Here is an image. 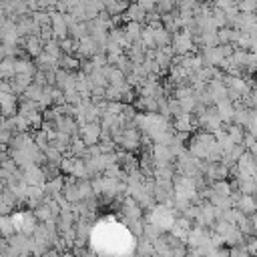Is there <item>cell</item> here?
I'll use <instances>...</instances> for the list:
<instances>
[{
    "label": "cell",
    "mask_w": 257,
    "mask_h": 257,
    "mask_svg": "<svg viewBox=\"0 0 257 257\" xmlns=\"http://www.w3.org/2000/svg\"><path fill=\"white\" fill-rule=\"evenodd\" d=\"M197 2H205V0H197Z\"/></svg>",
    "instance_id": "cell-41"
},
{
    "label": "cell",
    "mask_w": 257,
    "mask_h": 257,
    "mask_svg": "<svg viewBox=\"0 0 257 257\" xmlns=\"http://www.w3.org/2000/svg\"><path fill=\"white\" fill-rule=\"evenodd\" d=\"M14 233H16V225H14L12 217L10 215H0V235L10 237Z\"/></svg>",
    "instance_id": "cell-22"
},
{
    "label": "cell",
    "mask_w": 257,
    "mask_h": 257,
    "mask_svg": "<svg viewBox=\"0 0 257 257\" xmlns=\"http://www.w3.org/2000/svg\"><path fill=\"white\" fill-rule=\"evenodd\" d=\"M32 82H34V74H26V72H18V74H14V76L10 78L12 90H14L18 96H20Z\"/></svg>",
    "instance_id": "cell-9"
},
{
    "label": "cell",
    "mask_w": 257,
    "mask_h": 257,
    "mask_svg": "<svg viewBox=\"0 0 257 257\" xmlns=\"http://www.w3.org/2000/svg\"><path fill=\"white\" fill-rule=\"evenodd\" d=\"M171 44L177 54H189V52H195V48H197V44L193 40V30H185V28H181L173 34Z\"/></svg>",
    "instance_id": "cell-1"
},
{
    "label": "cell",
    "mask_w": 257,
    "mask_h": 257,
    "mask_svg": "<svg viewBox=\"0 0 257 257\" xmlns=\"http://www.w3.org/2000/svg\"><path fill=\"white\" fill-rule=\"evenodd\" d=\"M42 90H44V86H40V84H36V82H32L20 96H24V98H30V100H36L38 102V98H40V94H42Z\"/></svg>",
    "instance_id": "cell-27"
},
{
    "label": "cell",
    "mask_w": 257,
    "mask_h": 257,
    "mask_svg": "<svg viewBox=\"0 0 257 257\" xmlns=\"http://www.w3.org/2000/svg\"><path fill=\"white\" fill-rule=\"evenodd\" d=\"M80 64H82V60L78 56H74V54H64L62 52L60 58H58V66L64 68V70H70V72L80 70Z\"/></svg>",
    "instance_id": "cell-16"
},
{
    "label": "cell",
    "mask_w": 257,
    "mask_h": 257,
    "mask_svg": "<svg viewBox=\"0 0 257 257\" xmlns=\"http://www.w3.org/2000/svg\"><path fill=\"white\" fill-rule=\"evenodd\" d=\"M231 32H233V26H221V28H217L219 44H227V42H231Z\"/></svg>",
    "instance_id": "cell-32"
},
{
    "label": "cell",
    "mask_w": 257,
    "mask_h": 257,
    "mask_svg": "<svg viewBox=\"0 0 257 257\" xmlns=\"http://www.w3.org/2000/svg\"><path fill=\"white\" fill-rule=\"evenodd\" d=\"M38 223H40V221L36 219L34 211H26V213L22 215V225H20V231H22V233H26V235H32V233L36 231Z\"/></svg>",
    "instance_id": "cell-17"
},
{
    "label": "cell",
    "mask_w": 257,
    "mask_h": 257,
    "mask_svg": "<svg viewBox=\"0 0 257 257\" xmlns=\"http://www.w3.org/2000/svg\"><path fill=\"white\" fill-rule=\"evenodd\" d=\"M235 207H239L245 215H253V213H255V195H245V193H243Z\"/></svg>",
    "instance_id": "cell-19"
},
{
    "label": "cell",
    "mask_w": 257,
    "mask_h": 257,
    "mask_svg": "<svg viewBox=\"0 0 257 257\" xmlns=\"http://www.w3.org/2000/svg\"><path fill=\"white\" fill-rule=\"evenodd\" d=\"M211 189H213L215 193H219V195H231V191H233V187H231V183H229L227 179H217V181H213V183H211Z\"/></svg>",
    "instance_id": "cell-25"
},
{
    "label": "cell",
    "mask_w": 257,
    "mask_h": 257,
    "mask_svg": "<svg viewBox=\"0 0 257 257\" xmlns=\"http://www.w3.org/2000/svg\"><path fill=\"white\" fill-rule=\"evenodd\" d=\"M50 14H52L50 26H52V30H54V38H58V40L66 38V36H68V24H66V20H64V14L58 12V10H50Z\"/></svg>",
    "instance_id": "cell-7"
},
{
    "label": "cell",
    "mask_w": 257,
    "mask_h": 257,
    "mask_svg": "<svg viewBox=\"0 0 257 257\" xmlns=\"http://www.w3.org/2000/svg\"><path fill=\"white\" fill-rule=\"evenodd\" d=\"M153 38H155V46H157V48H161V46L171 44L173 34H171L165 26H159V28H153Z\"/></svg>",
    "instance_id": "cell-18"
},
{
    "label": "cell",
    "mask_w": 257,
    "mask_h": 257,
    "mask_svg": "<svg viewBox=\"0 0 257 257\" xmlns=\"http://www.w3.org/2000/svg\"><path fill=\"white\" fill-rule=\"evenodd\" d=\"M100 133H102L100 122H84V124L78 126V137L86 145H96L100 141Z\"/></svg>",
    "instance_id": "cell-3"
},
{
    "label": "cell",
    "mask_w": 257,
    "mask_h": 257,
    "mask_svg": "<svg viewBox=\"0 0 257 257\" xmlns=\"http://www.w3.org/2000/svg\"><path fill=\"white\" fill-rule=\"evenodd\" d=\"M98 147H100V151H102V153H112V151H116V143H114V139L98 141Z\"/></svg>",
    "instance_id": "cell-34"
},
{
    "label": "cell",
    "mask_w": 257,
    "mask_h": 257,
    "mask_svg": "<svg viewBox=\"0 0 257 257\" xmlns=\"http://www.w3.org/2000/svg\"><path fill=\"white\" fill-rule=\"evenodd\" d=\"M14 70H16V74H18V72L34 74V72L38 70V66H36V62H32V60H30V56H28V54H24V56H16Z\"/></svg>",
    "instance_id": "cell-15"
},
{
    "label": "cell",
    "mask_w": 257,
    "mask_h": 257,
    "mask_svg": "<svg viewBox=\"0 0 257 257\" xmlns=\"http://www.w3.org/2000/svg\"><path fill=\"white\" fill-rule=\"evenodd\" d=\"M231 4H235V0H215V6H219V8H229Z\"/></svg>",
    "instance_id": "cell-38"
},
{
    "label": "cell",
    "mask_w": 257,
    "mask_h": 257,
    "mask_svg": "<svg viewBox=\"0 0 257 257\" xmlns=\"http://www.w3.org/2000/svg\"><path fill=\"white\" fill-rule=\"evenodd\" d=\"M141 143H143V137H141V133L137 131V124H126L122 131H120V139L116 141V145H120V149H124V151H137L139 147H141Z\"/></svg>",
    "instance_id": "cell-2"
},
{
    "label": "cell",
    "mask_w": 257,
    "mask_h": 257,
    "mask_svg": "<svg viewBox=\"0 0 257 257\" xmlns=\"http://www.w3.org/2000/svg\"><path fill=\"white\" fill-rule=\"evenodd\" d=\"M145 18H147V10H145V8H141V4H139V2L128 4V8L122 12V22L137 20V22H143V24H145Z\"/></svg>",
    "instance_id": "cell-11"
},
{
    "label": "cell",
    "mask_w": 257,
    "mask_h": 257,
    "mask_svg": "<svg viewBox=\"0 0 257 257\" xmlns=\"http://www.w3.org/2000/svg\"><path fill=\"white\" fill-rule=\"evenodd\" d=\"M24 181L28 185H44L46 181V173L42 169V165H30L28 169H24Z\"/></svg>",
    "instance_id": "cell-8"
},
{
    "label": "cell",
    "mask_w": 257,
    "mask_h": 257,
    "mask_svg": "<svg viewBox=\"0 0 257 257\" xmlns=\"http://www.w3.org/2000/svg\"><path fill=\"white\" fill-rule=\"evenodd\" d=\"M42 187H44V193L48 197H54V195L62 193V189H64V175H56L52 179H46Z\"/></svg>",
    "instance_id": "cell-13"
},
{
    "label": "cell",
    "mask_w": 257,
    "mask_h": 257,
    "mask_svg": "<svg viewBox=\"0 0 257 257\" xmlns=\"http://www.w3.org/2000/svg\"><path fill=\"white\" fill-rule=\"evenodd\" d=\"M34 60H36V66H38L40 70H44V72H48V70H56V68H58V58L52 56V54H48L46 50H42Z\"/></svg>",
    "instance_id": "cell-12"
},
{
    "label": "cell",
    "mask_w": 257,
    "mask_h": 257,
    "mask_svg": "<svg viewBox=\"0 0 257 257\" xmlns=\"http://www.w3.org/2000/svg\"><path fill=\"white\" fill-rule=\"evenodd\" d=\"M44 155H46V161L56 163V165H60V161H62V157H64V155H62V153H60V151H58V149H56L52 143H50V145L44 149Z\"/></svg>",
    "instance_id": "cell-29"
},
{
    "label": "cell",
    "mask_w": 257,
    "mask_h": 257,
    "mask_svg": "<svg viewBox=\"0 0 257 257\" xmlns=\"http://www.w3.org/2000/svg\"><path fill=\"white\" fill-rule=\"evenodd\" d=\"M215 108H217V112H219V116H221V120H223V124H225V122H233V112H235V102H233L231 98H223V100H219V102H215Z\"/></svg>",
    "instance_id": "cell-10"
},
{
    "label": "cell",
    "mask_w": 257,
    "mask_h": 257,
    "mask_svg": "<svg viewBox=\"0 0 257 257\" xmlns=\"http://www.w3.org/2000/svg\"><path fill=\"white\" fill-rule=\"evenodd\" d=\"M179 100H181L183 112H195V108H197V98H195V94L185 96V98H179Z\"/></svg>",
    "instance_id": "cell-31"
},
{
    "label": "cell",
    "mask_w": 257,
    "mask_h": 257,
    "mask_svg": "<svg viewBox=\"0 0 257 257\" xmlns=\"http://www.w3.org/2000/svg\"><path fill=\"white\" fill-rule=\"evenodd\" d=\"M38 36H40V40H42V42H48V40H52V38H54V30H52V26H50V24L42 26Z\"/></svg>",
    "instance_id": "cell-33"
},
{
    "label": "cell",
    "mask_w": 257,
    "mask_h": 257,
    "mask_svg": "<svg viewBox=\"0 0 257 257\" xmlns=\"http://www.w3.org/2000/svg\"><path fill=\"white\" fill-rule=\"evenodd\" d=\"M20 46L26 50V54L28 56H32V58H36L42 50H44V42L40 40V36L38 34H28V36H22L20 38Z\"/></svg>",
    "instance_id": "cell-5"
},
{
    "label": "cell",
    "mask_w": 257,
    "mask_h": 257,
    "mask_svg": "<svg viewBox=\"0 0 257 257\" xmlns=\"http://www.w3.org/2000/svg\"><path fill=\"white\" fill-rule=\"evenodd\" d=\"M30 14H32V20H34L36 24H40V26H46V24L52 22V14H50V10H42V8H38V10L30 12Z\"/></svg>",
    "instance_id": "cell-24"
},
{
    "label": "cell",
    "mask_w": 257,
    "mask_h": 257,
    "mask_svg": "<svg viewBox=\"0 0 257 257\" xmlns=\"http://www.w3.org/2000/svg\"><path fill=\"white\" fill-rule=\"evenodd\" d=\"M56 2H58V0H38V6H40L42 10H54V8H56Z\"/></svg>",
    "instance_id": "cell-36"
},
{
    "label": "cell",
    "mask_w": 257,
    "mask_h": 257,
    "mask_svg": "<svg viewBox=\"0 0 257 257\" xmlns=\"http://www.w3.org/2000/svg\"><path fill=\"white\" fill-rule=\"evenodd\" d=\"M44 50H46L48 54H52V56L60 58V54H62V48H60V40H58V38H52V40L44 42Z\"/></svg>",
    "instance_id": "cell-30"
},
{
    "label": "cell",
    "mask_w": 257,
    "mask_h": 257,
    "mask_svg": "<svg viewBox=\"0 0 257 257\" xmlns=\"http://www.w3.org/2000/svg\"><path fill=\"white\" fill-rule=\"evenodd\" d=\"M12 211H14V209H12V207H10V205L4 201V197L0 195V215H10Z\"/></svg>",
    "instance_id": "cell-37"
},
{
    "label": "cell",
    "mask_w": 257,
    "mask_h": 257,
    "mask_svg": "<svg viewBox=\"0 0 257 257\" xmlns=\"http://www.w3.org/2000/svg\"><path fill=\"white\" fill-rule=\"evenodd\" d=\"M126 8H128V0H108V2L104 4V10H106L110 16L122 14Z\"/></svg>",
    "instance_id": "cell-21"
},
{
    "label": "cell",
    "mask_w": 257,
    "mask_h": 257,
    "mask_svg": "<svg viewBox=\"0 0 257 257\" xmlns=\"http://www.w3.org/2000/svg\"><path fill=\"white\" fill-rule=\"evenodd\" d=\"M18 94L14 92H2L0 90V112L4 116H12L18 112Z\"/></svg>",
    "instance_id": "cell-6"
},
{
    "label": "cell",
    "mask_w": 257,
    "mask_h": 257,
    "mask_svg": "<svg viewBox=\"0 0 257 257\" xmlns=\"http://www.w3.org/2000/svg\"><path fill=\"white\" fill-rule=\"evenodd\" d=\"M104 100H120L122 102V90H120V86H114V84H110L108 82V86L104 88Z\"/></svg>",
    "instance_id": "cell-28"
},
{
    "label": "cell",
    "mask_w": 257,
    "mask_h": 257,
    "mask_svg": "<svg viewBox=\"0 0 257 257\" xmlns=\"http://www.w3.org/2000/svg\"><path fill=\"white\" fill-rule=\"evenodd\" d=\"M143 22H137V20H128L124 22V34H126V40L133 44V42H139L141 40V34H143Z\"/></svg>",
    "instance_id": "cell-14"
},
{
    "label": "cell",
    "mask_w": 257,
    "mask_h": 257,
    "mask_svg": "<svg viewBox=\"0 0 257 257\" xmlns=\"http://www.w3.org/2000/svg\"><path fill=\"white\" fill-rule=\"evenodd\" d=\"M249 151H251V153H253V155H255V157H257V143H255V145H253V147H251V149H249Z\"/></svg>",
    "instance_id": "cell-40"
},
{
    "label": "cell",
    "mask_w": 257,
    "mask_h": 257,
    "mask_svg": "<svg viewBox=\"0 0 257 257\" xmlns=\"http://www.w3.org/2000/svg\"><path fill=\"white\" fill-rule=\"evenodd\" d=\"M4 18H6V10H4V4L0 2V22H2Z\"/></svg>",
    "instance_id": "cell-39"
},
{
    "label": "cell",
    "mask_w": 257,
    "mask_h": 257,
    "mask_svg": "<svg viewBox=\"0 0 257 257\" xmlns=\"http://www.w3.org/2000/svg\"><path fill=\"white\" fill-rule=\"evenodd\" d=\"M139 4H141V8H145L147 12H151V10H157V0H137Z\"/></svg>",
    "instance_id": "cell-35"
},
{
    "label": "cell",
    "mask_w": 257,
    "mask_h": 257,
    "mask_svg": "<svg viewBox=\"0 0 257 257\" xmlns=\"http://www.w3.org/2000/svg\"><path fill=\"white\" fill-rule=\"evenodd\" d=\"M68 32H70V36L72 38H82V36H86V34H90L88 32V22H76L74 26H70L68 28Z\"/></svg>",
    "instance_id": "cell-26"
},
{
    "label": "cell",
    "mask_w": 257,
    "mask_h": 257,
    "mask_svg": "<svg viewBox=\"0 0 257 257\" xmlns=\"http://www.w3.org/2000/svg\"><path fill=\"white\" fill-rule=\"evenodd\" d=\"M84 151H86V143H84L78 135H72L70 147H68V155H72V157H82Z\"/></svg>",
    "instance_id": "cell-20"
},
{
    "label": "cell",
    "mask_w": 257,
    "mask_h": 257,
    "mask_svg": "<svg viewBox=\"0 0 257 257\" xmlns=\"http://www.w3.org/2000/svg\"><path fill=\"white\" fill-rule=\"evenodd\" d=\"M98 50H100V48H98V44L94 42V38H92L90 34H86V36H82V38L76 40V56H78L80 60H82V58H92Z\"/></svg>",
    "instance_id": "cell-4"
},
{
    "label": "cell",
    "mask_w": 257,
    "mask_h": 257,
    "mask_svg": "<svg viewBox=\"0 0 257 257\" xmlns=\"http://www.w3.org/2000/svg\"><path fill=\"white\" fill-rule=\"evenodd\" d=\"M227 133H229V137L233 139V143L235 145H239V143H243V137H245V126H241V124H235V122H227Z\"/></svg>",
    "instance_id": "cell-23"
}]
</instances>
